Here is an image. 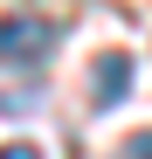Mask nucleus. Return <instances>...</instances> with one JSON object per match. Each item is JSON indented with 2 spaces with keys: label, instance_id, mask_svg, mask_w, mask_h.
<instances>
[{
  "label": "nucleus",
  "instance_id": "obj_3",
  "mask_svg": "<svg viewBox=\"0 0 152 159\" xmlns=\"http://www.w3.org/2000/svg\"><path fill=\"white\" fill-rule=\"evenodd\" d=\"M118 159H152V131H132V139H124V152Z\"/></svg>",
  "mask_w": 152,
  "mask_h": 159
},
{
  "label": "nucleus",
  "instance_id": "obj_2",
  "mask_svg": "<svg viewBox=\"0 0 152 159\" xmlns=\"http://www.w3.org/2000/svg\"><path fill=\"white\" fill-rule=\"evenodd\" d=\"M132 83H138V69H132V56H124V48L97 56V69H90V97H97V111H118V104L132 97Z\"/></svg>",
  "mask_w": 152,
  "mask_h": 159
},
{
  "label": "nucleus",
  "instance_id": "obj_1",
  "mask_svg": "<svg viewBox=\"0 0 152 159\" xmlns=\"http://www.w3.org/2000/svg\"><path fill=\"white\" fill-rule=\"evenodd\" d=\"M62 28L48 14H0V69H42L56 56Z\"/></svg>",
  "mask_w": 152,
  "mask_h": 159
},
{
  "label": "nucleus",
  "instance_id": "obj_4",
  "mask_svg": "<svg viewBox=\"0 0 152 159\" xmlns=\"http://www.w3.org/2000/svg\"><path fill=\"white\" fill-rule=\"evenodd\" d=\"M0 159H42L35 145H0Z\"/></svg>",
  "mask_w": 152,
  "mask_h": 159
}]
</instances>
